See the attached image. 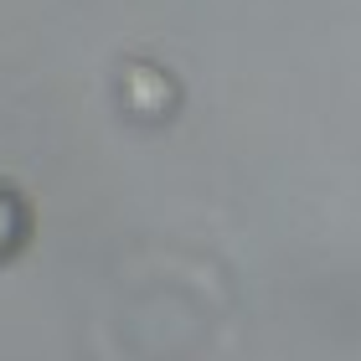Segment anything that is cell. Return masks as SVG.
I'll return each mask as SVG.
<instances>
[{
    "instance_id": "cell-1",
    "label": "cell",
    "mask_w": 361,
    "mask_h": 361,
    "mask_svg": "<svg viewBox=\"0 0 361 361\" xmlns=\"http://www.w3.org/2000/svg\"><path fill=\"white\" fill-rule=\"evenodd\" d=\"M31 233H37V212H31L26 191L0 180V269L31 248Z\"/></svg>"
}]
</instances>
